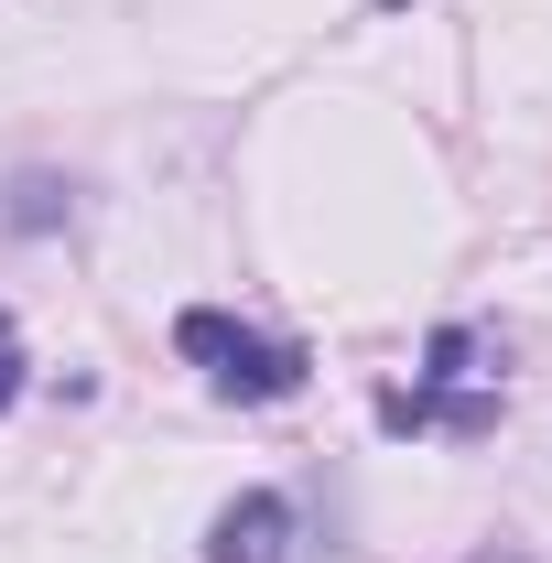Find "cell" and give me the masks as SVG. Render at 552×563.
Listing matches in <instances>:
<instances>
[{
    "mask_svg": "<svg viewBox=\"0 0 552 563\" xmlns=\"http://www.w3.org/2000/svg\"><path fill=\"white\" fill-rule=\"evenodd\" d=\"M379 422H412V433H433V422H444V433H487V422H498V379L477 368V336L444 325V336H433V368H422L412 390H390Z\"/></svg>",
    "mask_w": 552,
    "mask_h": 563,
    "instance_id": "1",
    "label": "cell"
},
{
    "mask_svg": "<svg viewBox=\"0 0 552 563\" xmlns=\"http://www.w3.org/2000/svg\"><path fill=\"white\" fill-rule=\"evenodd\" d=\"M174 336H185V357H207V379L228 401H292V390H303V347H292V336H250V325H228L207 303H196Z\"/></svg>",
    "mask_w": 552,
    "mask_h": 563,
    "instance_id": "2",
    "label": "cell"
},
{
    "mask_svg": "<svg viewBox=\"0 0 552 563\" xmlns=\"http://www.w3.org/2000/svg\"><path fill=\"white\" fill-rule=\"evenodd\" d=\"M281 553H292V498H281V488H250V498L217 509L207 563H281Z\"/></svg>",
    "mask_w": 552,
    "mask_h": 563,
    "instance_id": "3",
    "label": "cell"
},
{
    "mask_svg": "<svg viewBox=\"0 0 552 563\" xmlns=\"http://www.w3.org/2000/svg\"><path fill=\"white\" fill-rule=\"evenodd\" d=\"M11 401H22V325L0 314V412H11Z\"/></svg>",
    "mask_w": 552,
    "mask_h": 563,
    "instance_id": "4",
    "label": "cell"
}]
</instances>
